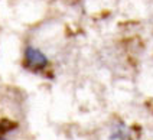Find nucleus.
<instances>
[{"label":"nucleus","mask_w":153,"mask_h":140,"mask_svg":"<svg viewBox=\"0 0 153 140\" xmlns=\"http://www.w3.org/2000/svg\"><path fill=\"white\" fill-rule=\"evenodd\" d=\"M25 61L27 64V67L33 68V70H43L48 65V58L46 55L36 49L33 46H27L25 51Z\"/></svg>","instance_id":"obj_1"},{"label":"nucleus","mask_w":153,"mask_h":140,"mask_svg":"<svg viewBox=\"0 0 153 140\" xmlns=\"http://www.w3.org/2000/svg\"><path fill=\"white\" fill-rule=\"evenodd\" d=\"M0 140H4V139H3V137H0Z\"/></svg>","instance_id":"obj_2"}]
</instances>
